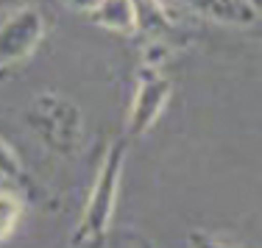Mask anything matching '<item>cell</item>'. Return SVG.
<instances>
[{
    "instance_id": "cell-1",
    "label": "cell",
    "mask_w": 262,
    "mask_h": 248,
    "mask_svg": "<svg viewBox=\"0 0 262 248\" xmlns=\"http://www.w3.org/2000/svg\"><path fill=\"white\" fill-rule=\"evenodd\" d=\"M123 165H126V140H115L106 148L101 165H98L81 220L73 229V240H70L73 248H101L106 243V232L112 226V215H115L117 207Z\"/></svg>"
},
{
    "instance_id": "cell-2",
    "label": "cell",
    "mask_w": 262,
    "mask_h": 248,
    "mask_svg": "<svg viewBox=\"0 0 262 248\" xmlns=\"http://www.w3.org/2000/svg\"><path fill=\"white\" fill-rule=\"evenodd\" d=\"M26 123L42 148L53 156L73 159L84 145V111L61 92H39L31 98Z\"/></svg>"
},
{
    "instance_id": "cell-3",
    "label": "cell",
    "mask_w": 262,
    "mask_h": 248,
    "mask_svg": "<svg viewBox=\"0 0 262 248\" xmlns=\"http://www.w3.org/2000/svg\"><path fill=\"white\" fill-rule=\"evenodd\" d=\"M48 34V17L39 6L20 3L0 9V73L23 64L42 45Z\"/></svg>"
},
{
    "instance_id": "cell-4",
    "label": "cell",
    "mask_w": 262,
    "mask_h": 248,
    "mask_svg": "<svg viewBox=\"0 0 262 248\" xmlns=\"http://www.w3.org/2000/svg\"><path fill=\"white\" fill-rule=\"evenodd\" d=\"M170 98V81L162 76L159 67L140 64L134 76V95H131V106L126 117V134L131 140L145 137L165 111V103Z\"/></svg>"
},
{
    "instance_id": "cell-5",
    "label": "cell",
    "mask_w": 262,
    "mask_h": 248,
    "mask_svg": "<svg viewBox=\"0 0 262 248\" xmlns=\"http://www.w3.org/2000/svg\"><path fill=\"white\" fill-rule=\"evenodd\" d=\"M184 9L195 11L198 17L221 26L234 28H251L259 22V6L257 0H179Z\"/></svg>"
},
{
    "instance_id": "cell-6",
    "label": "cell",
    "mask_w": 262,
    "mask_h": 248,
    "mask_svg": "<svg viewBox=\"0 0 262 248\" xmlns=\"http://www.w3.org/2000/svg\"><path fill=\"white\" fill-rule=\"evenodd\" d=\"M86 17L98 28L112 31V34H123V36L134 34V28H137L134 0H101Z\"/></svg>"
},
{
    "instance_id": "cell-7",
    "label": "cell",
    "mask_w": 262,
    "mask_h": 248,
    "mask_svg": "<svg viewBox=\"0 0 262 248\" xmlns=\"http://www.w3.org/2000/svg\"><path fill=\"white\" fill-rule=\"evenodd\" d=\"M26 215V198L20 195L17 187L0 184V243L11 237Z\"/></svg>"
},
{
    "instance_id": "cell-8",
    "label": "cell",
    "mask_w": 262,
    "mask_h": 248,
    "mask_svg": "<svg viewBox=\"0 0 262 248\" xmlns=\"http://www.w3.org/2000/svg\"><path fill=\"white\" fill-rule=\"evenodd\" d=\"M0 184H9V187H17V190L28 187L26 167H23L20 156L6 140H0Z\"/></svg>"
},
{
    "instance_id": "cell-9",
    "label": "cell",
    "mask_w": 262,
    "mask_h": 248,
    "mask_svg": "<svg viewBox=\"0 0 262 248\" xmlns=\"http://www.w3.org/2000/svg\"><path fill=\"white\" fill-rule=\"evenodd\" d=\"M187 245L190 248H234L232 243H226V240L215 237V234H209V232H198V229H192V232L187 234Z\"/></svg>"
},
{
    "instance_id": "cell-10",
    "label": "cell",
    "mask_w": 262,
    "mask_h": 248,
    "mask_svg": "<svg viewBox=\"0 0 262 248\" xmlns=\"http://www.w3.org/2000/svg\"><path fill=\"white\" fill-rule=\"evenodd\" d=\"M61 3H67L73 11H81V14H90V11L95 9V6L101 3V0H61Z\"/></svg>"
},
{
    "instance_id": "cell-11",
    "label": "cell",
    "mask_w": 262,
    "mask_h": 248,
    "mask_svg": "<svg viewBox=\"0 0 262 248\" xmlns=\"http://www.w3.org/2000/svg\"><path fill=\"white\" fill-rule=\"evenodd\" d=\"M140 248H154V245L148 243V240H142V243H140Z\"/></svg>"
}]
</instances>
